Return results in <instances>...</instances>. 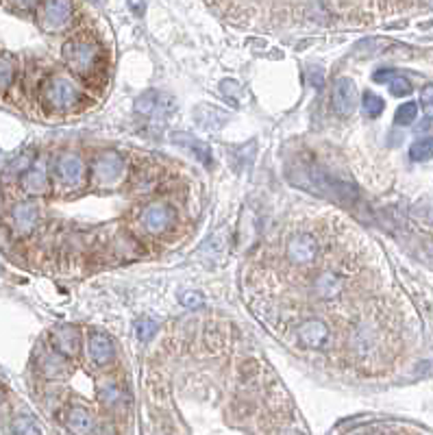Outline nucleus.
Masks as SVG:
<instances>
[{"label":"nucleus","instance_id":"24","mask_svg":"<svg viewBox=\"0 0 433 435\" xmlns=\"http://www.w3.org/2000/svg\"><path fill=\"white\" fill-rule=\"evenodd\" d=\"M416 116H418V105L412 103V100L403 103V105L396 109V113H394V124H399V126H409V124L416 120Z\"/></svg>","mask_w":433,"mask_h":435},{"label":"nucleus","instance_id":"25","mask_svg":"<svg viewBox=\"0 0 433 435\" xmlns=\"http://www.w3.org/2000/svg\"><path fill=\"white\" fill-rule=\"evenodd\" d=\"M157 323L155 320H150V318H142V320H138V323H135V337H138L140 342H148L155 333H157Z\"/></svg>","mask_w":433,"mask_h":435},{"label":"nucleus","instance_id":"8","mask_svg":"<svg viewBox=\"0 0 433 435\" xmlns=\"http://www.w3.org/2000/svg\"><path fill=\"white\" fill-rule=\"evenodd\" d=\"M140 224L146 233L162 235L174 224V209L166 202H150L140 214Z\"/></svg>","mask_w":433,"mask_h":435},{"label":"nucleus","instance_id":"5","mask_svg":"<svg viewBox=\"0 0 433 435\" xmlns=\"http://www.w3.org/2000/svg\"><path fill=\"white\" fill-rule=\"evenodd\" d=\"M135 111L142 113V116L166 118L176 111V100L172 94H166V91L148 89L142 96H138V100H135Z\"/></svg>","mask_w":433,"mask_h":435},{"label":"nucleus","instance_id":"10","mask_svg":"<svg viewBox=\"0 0 433 435\" xmlns=\"http://www.w3.org/2000/svg\"><path fill=\"white\" fill-rule=\"evenodd\" d=\"M55 172H57V178L70 190H77L85 183V164L79 155H72V152L61 155L57 159Z\"/></svg>","mask_w":433,"mask_h":435},{"label":"nucleus","instance_id":"18","mask_svg":"<svg viewBox=\"0 0 433 435\" xmlns=\"http://www.w3.org/2000/svg\"><path fill=\"white\" fill-rule=\"evenodd\" d=\"M65 424H67V431H72V433H81V435L96 431L92 414H89V411H87L85 407H79V405H77V407H72L70 411H67Z\"/></svg>","mask_w":433,"mask_h":435},{"label":"nucleus","instance_id":"1","mask_svg":"<svg viewBox=\"0 0 433 435\" xmlns=\"http://www.w3.org/2000/svg\"><path fill=\"white\" fill-rule=\"evenodd\" d=\"M61 55L72 72H77L83 79H89L98 70L101 61V48L89 39H70L63 44Z\"/></svg>","mask_w":433,"mask_h":435},{"label":"nucleus","instance_id":"32","mask_svg":"<svg viewBox=\"0 0 433 435\" xmlns=\"http://www.w3.org/2000/svg\"><path fill=\"white\" fill-rule=\"evenodd\" d=\"M309 83L316 87V89H321L325 85V72H323V67H314V70L309 72Z\"/></svg>","mask_w":433,"mask_h":435},{"label":"nucleus","instance_id":"19","mask_svg":"<svg viewBox=\"0 0 433 435\" xmlns=\"http://www.w3.org/2000/svg\"><path fill=\"white\" fill-rule=\"evenodd\" d=\"M39 368L46 377H59L65 372V361H63V355L59 351H53L49 355H44L41 361H39Z\"/></svg>","mask_w":433,"mask_h":435},{"label":"nucleus","instance_id":"35","mask_svg":"<svg viewBox=\"0 0 433 435\" xmlns=\"http://www.w3.org/2000/svg\"><path fill=\"white\" fill-rule=\"evenodd\" d=\"M129 5H131V9L138 13V15L144 11V0H129Z\"/></svg>","mask_w":433,"mask_h":435},{"label":"nucleus","instance_id":"17","mask_svg":"<svg viewBox=\"0 0 433 435\" xmlns=\"http://www.w3.org/2000/svg\"><path fill=\"white\" fill-rule=\"evenodd\" d=\"M51 183L49 176L39 166H31L25 174H22V190H25L29 196H44L49 192Z\"/></svg>","mask_w":433,"mask_h":435},{"label":"nucleus","instance_id":"23","mask_svg":"<svg viewBox=\"0 0 433 435\" xmlns=\"http://www.w3.org/2000/svg\"><path fill=\"white\" fill-rule=\"evenodd\" d=\"M220 91H222V96L229 100L231 105H240L242 103V98H244V89H242V85L238 83V81H233V79H224L222 83H220Z\"/></svg>","mask_w":433,"mask_h":435},{"label":"nucleus","instance_id":"27","mask_svg":"<svg viewBox=\"0 0 433 435\" xmlns=\"http://www.w3.org/2000/svg\"><path fill=\"white\" fill-rule=\"evenodd\" d=\"M31 162H33V159H31V152H27V155H20L18 159H15V162L5 170V176L9 178V176H18V174H25L29 168H31Z\"/></svg>","mask_w":433,"mask_h":435},{"label":"nucleus","instance_id":"7","mask_svg":"<svg viewBox=\"0 0 433 435\" xmlns=\"http://www.w3.org/2000/svg\"><path fill=\"white\" fill-rule=\"evenodd\" d=\"M329 337H331V329L321 318H307L296 327V339H299V344L307 351L325 349Z\"/></svg>","mask_w":433,"mask_h":435},{"label":"nucleus","instance_id":"22","mask_svg":"<svg viewBox=\"0 0 433 435\" xmlns=\"http://www.w3.org/2000/svg\"><path fill=\"white\" fill-rule=\"evenodd\" d=\"M15 79V61L9 55H0V91H5Z\"/></svg>","mask_w":433,"mask_h":435},{"label":"nucleus","instance_id":"11","mask_svg":"<svg viewBox=\"0 0 433 435\" xmlns=\"http://www.w3.org/2000/svg\"><path fill=\"white\" fill-rule=\"evenodd\" d=\"M226 253H229V231L226 226H220L214 235L207 238L198 250V257L207 264V266H222Z\"/></svg>","mask_w":433,"mask_h":435},{"label":"nucleus","instance_id":"13","mask_svg":"<svg viewBox=\"0 0 433 435\" xmlns=\"http://www.w3.org/2000/svg\"><path fill=\"white\" fill-rule=\"evenodd\" d=\"M170 140H172V144H176V146H181V148H186L188 152H192L194 159H198L202 166H212L214 155H212V148H209L207 142L198 140V137H194L192 133H186V131L172 133Z\"/></svg>","mask_w":433,"mask_h":435},{"label":"nucleus","instance_id":"12","mask_svg":"<svg viewBox=\"0 0 433 435\" xmlns=\"http://www.w3.org/2000/svg\"><path fill=\"white\" fill-rule=\"evenodd\" d=\"M344 292V277L333 270H323L314 279V294L321 301H333Z\"/></svg>","mask_w":433,"mask_h":435},{"label":"nucleus","instance_id":"3","mask_svg":"<svg viewBox=\"0 0 433 435\" xmlns=\"http://www.w3.org/2000/svg\"><path fill=\"white\" fill-rule=\"evenodd\" d=\"M92 181L101 190H113L124 181V159L116 150H105L92 162Z\"/></svg>","mask_w":433,"mask_h":435},{"label":"nucleus","instance_id":"15","mask_svg":"<svg viewBox=\"0 0 433 435\" xmlns=\"http://www.w3.org/2000/svg\"><path fill=\"white\" fill-rule=\"evenodd\" d=\"M39 218V207L33 200H25V202H18L13 207V224L18 228L20 235H27L31 233Z\"/></svg>","mask_w":433,"mask_h":435},{"label":"nucleus","instance_id":"20","mask_svg":"<svg viewBox=\"0 0 433 435\" xmlns=\"http://www.w3.org/2000/svg\"><path fill=\"white\" fill-rule=\"evenodd\" d=\"M409 159L412 162H429L433 159V137H422L409 146Z\"/></svg>","mask_w":433,"mask_h":435},{"label":"nucleus","instance_id":"30","mask_svg":"<svg viewBox=\"0 0 433 435\" xmlns=\"http://www.w3.org/2000/svg\"><path fill=\"white\" fill-rule=\"evenodd\" d=\"M179 301H181V305L188 307V309H196V307H200L205 303V296L200 292H183Z\"/></svg>","mask_w":433,"mask_h":435},{"label":"nucleus","instance_id":"6","mask_svg":"<svg viewBox=\"0 0 433 435\" xmlns=\"http://www.w3.org/2000/svg\"><path fill=\"white\" fill-rule=\"evenodd\" d=\"M72 0H46L39 11V27L49 33H57L70 25Z\"/></svg>","mask_w":433,"mask_h":435},{"label":"nucleus","instance_id":"9","mask_svg":"<svg viewBox=\"0 0 433 435\" xmlns=\"http://www.w3.org/2000/svg\"><path fill=\"white\" fill-rule=\"evenodd\" d=\"M357 87L349 77H340L333 83L331 91V107L340 118H349L357 109Z\"/></svg>","mask_w":433,"mask_h":435},{"label":"nucleus","instance_id":"21","mask_svg":"<svg viewBox=\"0 0 433 435\" xmlns=\"http://www.w3.org/2000/svg\"><path fill=\"white\" fill-rule=\"evenodd\" d=\"M361 107L368 118H379L385 109V100L381 96H377L375 91H366V94L361 96Z\"/></svg>","mask_w":433,"mask_h":435},{"label":"nucleus","instance_id":"33","mask_svg":"<svg viewBox=\"0 0 433 435\" xmlns=\"http://www.w3.org/2000/svg\"><path fill=\"white\" fill-rule=\"evenodd\" d=\"M392 77H396V70H377L373 79H375L377 83H390Z\"/></svg>","mask_w":433,"mask_h":435},{"label":"nucleus","instance_id":"2","mask_svg":"<svg viewBox=\"0 0 433 435\" xmlns=\"http://www.w3.org/2000/svg\"><path fill=\"white\" fill-rule=\"evenodd\" d=\"M81 89L65 77H51L41 87V100L46 107L57 111L75 109L81 103Z\"/></svg>","mask_w":433,"mask_h":435},{"label":"nucleus","instance_id":"34","mask_svg":"<svg viewBox=\"0 0 433 435\" xmlns=\"http://www.w3.org/2000/svg\"><path fill=\"white\" fill-rule=\"evenodd\" d=\"M9 3L13 7H18V9H33L39 3V0H9Z\"/></svg>","mask_w":433,"mask_h":435},{"label":"nucleus","instance_id":"4","mask_svg":"<svg viewBox=\"0 0 433 435\" xmlns=\"http://www.w3.org/2000/svg\"><path fill=\"white\" fill-rule=\"evenodd\" d=\"M285 257L292 266H311L318 257V240L316 235L301 231V233H294L287 240L285 246Z\"/></svg>","mask_w":433,"mask_h":435},{"label":"nucleus","instance_id":"28","mask_svg":"<svg viewBox=\"0 0 433 435\" xmlns=\"http://www.w3.org/2000/svg\"><path fill=\"white\" fill-rule=\"evenodd\" d=\"M387 85H390V91H392L394 96H409V94H412V83H409V81H407L405 77H401V74L392 77Z\"/></svg>","mask_w":433,"mask_h":435},{"label":"nucleus","instance_id":"29","mask_svg":"<svg viewBox=\"0 0 433 435\" xmlns=\"http://www.w3.org/2000/svg\"><path fill=\"white\" fill-rule=\"evenodd\" d=\"M420 105H422L425 116L433 118V83H429L420 89Z\"/></svg>","mask_w":433,"mask_h":435},{"label":"nucleus","instance_id":"31","mask_svg":"<svg viewBox=\"0 0 433 435\" xmlns=\"http://www.w3.org/2000/svg\"><path fill=\"white\" fill-rule=\"evenodd\" d=\"M13 431L15 433H39V427L33 422V418H18L15 424H13Z\"/></svg>","mask_w":433,"mask_h":435},{"label":"nucleus","instance_id":"26","mask_svg":"<svg viewBox=\"0 0 433 435\" xmlns=\"http://www.w3.org/2000/svg\"><path fill=\"white\" fill-rule=\"evenodd\" d=\"M122 392H120V387L116 383H103L98 387V398L105 403V405H116L120 401Z\"/></svg>","mask_w":433,"mask_h":435},{"label":"nucleus","instance_id":"16","mask_svg":"<svg viewBox=\"0 0 433 435\" xmlns=\"http://www.w3.org/2000/svg\"><path fill=\"white\" fill-rule=\"evenodd\" d=\"M89 357L96 365H107L116 357V349H113V342L105 333H92L89 335Z\"/></svg>","mask_w":433,"mask_h":435},{"label":"nucleus","instance_id":"14","mask_svg":"<svg viewBox=\"0 0 433 435\" xmlns=\"http://www.w3.org/2000/svg\"><path fill=\"white\" fill-rule=\"evenodd\" d=\"M53 349L59 351L63 357H77L81 351V333L79 329L63 325L53 331Z\"/></svg>","mask_w":433,"mask_h":435}]
</instances>
